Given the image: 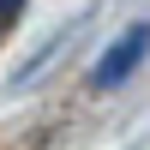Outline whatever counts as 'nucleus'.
I'll use <instances>...</instances> for the list:
<instances>
[{
	"label": "nucleus",
	"mask_w": 150,
	"mask_h": 150,
	"mask_svg": "<svg viewBox=\"0 0 150 150\" xmlns=\"http://www.w3.org/2000/svg\"><path fill=\"white\" fill-rule=\"evenodd\" d=\"M18 6H24V0H0V24H12V18H18Z\"/></svg>",
	"instance_id": "nucleus-2"
},
{
	"label": "nucleus",
	"mask_w": 150,
	"mask_h": 150,
	"mask_svg": "<svg viewBox=\"0 0 150 150\" xmlns=\"http://www.w3.org/2000/svg\"><path fill=\"white\" fill-rule=\"evenodd\" d=\"M144 54H150V24H132V30L120 36V42L108 48L102 60H96V72H90V84H96V90H114V84H126L132 72L144 66Z\"/></svg>",
	"instance_id": "nucleus-1"
}]
</instances>
